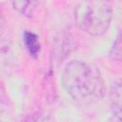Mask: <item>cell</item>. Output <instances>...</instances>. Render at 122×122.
Instances as JSON below:
<instances>
[{"label": "cell", "mask_w": 122, "mask_h": 122, "mask_svg": "<svg viewBox=\"0 0 122 122\" xmlns=\"http://www.w3.org/2000/svg\"><path fill=\"white\" fill-rule=\"evenodd\" d=\"M62 83L67 93L76 102L91 105L105 95V85L98 69L82 60L69 62L62 74Z\"/></svg>", "instance_id": "1"}, {"label": "cell", "mask_w": 122, "mask_h": 122, "mask_svg": "<svg viewBox=\"0 0 122 122\" xmlns=\"http://www.w3.org/2000/svg\"><path fill=\"white\" fill-rule=\"evenodd\" d=\"M75 22L86 33L92 36L104 34L111 26L112 8L109 1L86 0L75 7Z\"/></svg>", "instance_id": "2"}, {"label": "cell", "mask_w": 122, "mask_h": 122, "mask_svg": "<svg viewBox=\"0 0 122 122\" xmlns=\"http://www.w3.org/2000/svg\"><path fill=\"white\" fill-rule=\"evenodd\" d=\"M110 102L113 115L122 121V80L113 82L110 89Z\"/></svg>", "instance_id": "3"}, {"label": "cell", "mask_w": 122, "mask_h": 122, "mask_svg": "<svg viewBox=\"0 0 122 122\" xmlns=\"http://www.w3.org/2000/svg\"><path fill=\"white\" fill-rule=\"evenodd\" d=\"M23 39L30 55L33 58H36L41 50V45L38 36L32 31H25Z\"/></svg>", "instance_id": "4"}, {"label": "cell", "mask_w": 122, "mask_h": 122, "mask_svg": "<svg viewBox=\"0 0 122 122\" xmlns=\"http://www.w3.org/2000/svg\"><path fill=\"white\" fill-rule=\"evenodd\" d=\"M11 4L13 8L21 14L25 16H30L36 3L32 1H13Z\"/></svg>", "instance_id": "5"}, {"label": "cell", "mask_w": 122, "mask_h": 122, "mask_svg": "<svg viewBox=\"0 0 122 122\" xmlns=\"http://www.w3.org/2000/svg\"><path fill=\"white\" fill-rule=\"evenodd\" d=\"M110 55L115 60H122V31L117 35L111 49Z\"/></svg>", "instance_id": "6"}, {"label": "cell", "mask_w": 122, "mask_h": 122, "mask_svg": "<svg viewBox=\"0 0 122 122\" xmlns=\"http://www.w3.org/2000/svg\"><path fill=\"white\" fill-rule=\"evenodd\" d=\"M40 122H54L51 118H50V117H45V118H43Z\"/></svg>", "instance_id": "7"}, {"label": "cell", "mask_w": 122, "mask_h": 122, "mask_svg": "<svg viewBox=\"0 0 122 122\" xmlns=\"http://www.w3.org/2000/svg\"><path fill=\"white\" fill-rule=\"evenodd\" d=\"M22 122H34V120L30 117V118H26V119H25V120H23Z\"/></svg>", "instance_id": "8"}]
</instances>
